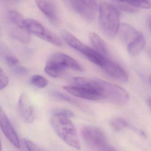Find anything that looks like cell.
I'll list each match as a JSON object with an SVG mask.
<instances>
[{
	"instance_id": "52a82bcc",
	"label": "cell",
	"mask_w": 151,
	"mask_h": 151,
	"mask_svg": "<svg viewBox=\"0 0 151 151\" xmlns=\"http://www.w3.org/2000/svg\"><path fill=\"white\" fill-rule=\"evenodd\" d=\"M66 55L57 52L51 55L47 61L45 72L50 77H59L67 69Z\"/></svg>"
},
{
	"instance_id": "30bf717a",
	"label": "cell",
	"mask_w": 151,
	"mask_h": 151,
	"mask_svg": "<svg viewBox=\"0 0 151 151\" xmlns=\"http://www.w3.org/2000/svg\"><path fill=\"white\" fill-rule=\"evenodd\" d=\"M19 116L24 122L32 123L35 118V110L30 99L25 94L20 95L18 103Z\"/></svg>"
},
{
	"instance_id": "8992f818",
	"label": "cell",
	"mask_w": 151,
	"mask_h": 151,
	"mask_svg": "<svg viewBox=\"0 0 151 151\" xmlns=\"http://www.w3.org/2000/svg\"><path fill=\"white\" fill-rule=\"evenodd\" d=\"M25 24L27 29L31 34L57 47H62L63 45L58 37L37 20L33 19H26Z\"/></svg>"
},
{
	"instance_id": "5bb4252c",
	"label": "cell",
	"mask_w": 151,
	"mask_h": 151,
	"mask_svg": "<svg viewBox=\"0 0 151 151\" xmlns=\"http://www.w3.org/2000/svg\"><path fill=\"white\" fill-rule=\"evenodd\" d=\"M118 33L122 41L128 45L141 33L132 26L126 23H122L120 25Z\"/></svg>"
},
{
	"instance_id": "8fae6325",
	"label": "cell",
	"mask_w": 151,
	"mask_h": 151,
	"mask_svg": "<svg viewBox=\"0 0 151 151\" xmlns=\"http://www.w3.org/2000/svg\"><path fill=\"white\" fill-rule=\"evenodd\" d=\"M0 128L6 138L12 145L17 149H20V142L17 134L2 110L0 112Z\"/></svg>"
},
{
	"instance_id": "603a6c76",
	"label": "cell",
	"mask_w": 151,
	"mask_h": 151,
	"mask_svg": "<svg viewBox=\"0 0 151 151\" xmlns=\"http://www.w3.org/2000/svg\"><path fill=\"white\" fill-rule=\"evenodd\" d=\"M52 113L53 115L65 116L70 118H73L74 116V113L71 111L62 108L54 109L52 111Z\"/></svg>"
},
{
	"instance_id": "f546056e",
	"label": "cell",
	"mask_w": 151,
	"mask_h": 151,
	"mask_svg": "<svg viewBox=\"0 0 151 151\" xmlns=\"http://www.w3.org/2000/svg\"><path fill=\"white\" fill-rule=\"evenodd\" d=\"M147 54H148V56L149 58L151 60V47H149L147 50Z\"/></svg>"
},
{
	"instance_id": "d6a6232c",
	"label": "cell",
	"mask_w": 151,
	"mask_h": 151,
	"mask_svg": "<svg viewBox=\"0 0 151 151\" xmlns=\"http://www.w3.org/2000/svg\"><path fill=\"white\" fill-rule=\"evenodd\" d=\"M2 35V31L1 27L0 26V37Z\"/></svg>"
},
{
	"instance_id": "ac0fdd59",
	"label": "cell",
	"mask_w": 151,
	"mask_h": 151,
	"mask_svg": "<svg viewBox=\"0 0 151 151\" xmlns=\"http://www.w3.org/2000/svg\"><path fill=\"white\" fill-rule=\"evenodd\" d=\"M12 36L24 43H28L32 39L31 33L27 28H19L16 27L12 32Z\"/></svg>"
},
{
	"instance_id": "7c38bea8",
	"label": "cell",
	"mask_w": 151,
	"mask_h": 151,
	"mask_svg": "<svg viewBox=\"0 0 151 151\" xmlns=\"http://www.w3.org/2000/svg\"><path fill=\"white\" fill-rule=\"evenodd\" d=\"M101 67L108 76L122 83L127 82L128 77L127 73L117 64L108 59Z\"/></svg>"
},
{
	"instance_id": "277c9868",
	"label": "cell",
	"mask_w": 151,
	"mask_h": 151,
	"mask_svg": "<svg viewBox=\"0 0 151 151\" xmlns=\"http://www.w3.org/2000/svg\"><path fill=\"white\" fill-rule=\"evenodd\" d=\"M63 37L69 46L81 53L89 61L99 66L102 67L108 59L95 49L83 43L70 33L64 32Z\"/></svg>"
},
{
	"instance_id": "44dd1931",
	"label": "cell",
	"mask_w": 151,
	"mask_h": 151,
	"mask_svg": "<svg viewBox=\"0 0 151 151\" xmlns=\"http://www.w3.org/2000/svg\"><path fill=\"white\" fill-rule=\"evenodd\" d=\"M111 125L114 130L119 132L126 128L129 127L128 122L121 118H117L111 121Z\"/></svg>"
},
{
	"instance_id": "3957f363",
	"label": "cell",
	"mask_w": 151,
	"mask_h": 151,
	"mask_svg": "<svg viewBox=\"0 0 151 151\" xmlns=\"http://www.w3.org/2000/svg\"><path fill=\"white\" fill-rule=\"evenodd\" d=\"M83 139L89 148L96 151H114L103 130L94 126H86L81 130Z\"/></svg>"
},
{
	"instance_id": "4fadbf2b",
	"label": "cell",
	"mask_w": 151,
	"mask_h": 151,
	"mask_svg": "<svg viewBox=\"0 0 151 151\" xmlns=\"http://www.w3.org/2000/svg\"><path fill=\"white\" fill-rule=\"evenodd\" d=\"M66 2L82 17L88 20L94 19L96 12L88 7L82 0H66Z\"/></svg>"
},
{
	"instance_id": "f1b7e54d",
	"label": "cell",
	"mask_w": 151,
	"mask_h": 151,
	"mask_svg": "<svg viewBox=\"0 0 151 151\" xmlns=\"http://www.w3.org/2000/svg\"><path fill=\"white\" fill-rule=\"evenodd\" d=\"M13 68V72L14 73L19 76H24L27 74L28 70L26 67L22 66L17 65Z\"/></svg>"
},
{
	"instance_id": "e0dca14e",
	"label": "cell",
	"mask_w": 151,
	"mask_h": 151,
	"mask_svg": "<svg viewBox=\"0 0 151 151\" xmlns=\"http://www.w3.org/2000/svg\"><path fill=\"white\" fill-rule=\"evenodd\" d=\"M145 45V41L143 35L140 34L134 41L127 45L129 53L131 56H137L144 49Z\"/></svg>"
},
{
	"instance_id": "d4e9b609",
	"label": "cell",
	"mask_w": 151,
	"mask_h": 151,
	"mask_svg": "<svg viewBox=\"0 0 151 151\" xmlns=\"http://www.w3.org/2000/svg\"><path fill=\"white\" fill-rule=\"evenodd\" d=\"M9 79L4 70L0 67V90L5 88L9 84Z\"/></svg>"
},
{
	"instance_id": "83f0119b",
	"label": "cell",
	"mask_w": 151,
	"mask_h": 151,
	"mask_svg": "<svg viewBox=\"0 0 151 151\" xmlns=\"http://www.w3.org/2000/svg\"><path fill=\"white\" fill-rule=\"evenodd\" d=\"M6 62L9 66L13 67L18 65L19 60L16 57L12 55H7L5 58Z\"/></svg>"
},
{
	"instance_id": "7a4b0ae2",
	"label": "cell",
	"mask_w": 151,
	"mask_h": 151,
	"mask_svg": "<svg viewBox=\"0 0 151 151\" xmlns=\"http://www.w3.org/2000/svg\"><path fill=\"white\" fill-rule=\"evenodd\" d=\"M99 22L104 34L110 39L114 38L118 33L120 25V15L113 5L102 2L99 8Z\"/></svg>"
},
{
	"instance_id": "484cf974",
	"label": "cell",
	"mask_w": 151,
	"mask_h": 151,
	"mask_svg": "<svg viewBox=\"0 0 151 151\" xmlns=\"http://www.w3.org/2000/svg\"><path fill=\"white\" fill-rule=\"evenodd\" d=\"M88 7H89L94 11L98 10L99 9L100 6V0H82Z\"/></svg>"
},
{
	"instance_id": "4dcf8cb0",
	"label": "cell",
	"mask_w": 151,
	"mask_h": 151,
	"mask_svg": "<svg viewBox=\"0 0 151 151\" xmlns=\"http://www.w3.org/2000/svg\"><path fill=\"white\" fill-rule=\"evenodd\" d=\"M147 104H148V106L150 107L151 111V98H149L147 101Z\"/></svg>"
},
{
	"instance_id": "1f68e13d",
	"label": "cell",
	"mask_w": 151,
	"mask_h": 151,
	"mask_svg": "<svg viewBox=\"0 0 151 151\" xmlns=\"http://www.w3.org/2000/svg\"><path fill=\"white\" fill-rule=\"evenodd\" d=\"M4 1L8 2L14 3L17 1L19 0H4Z\"/></svg>"
},
{
	"instance_id": "cb8c5ba5",
	"label": "cell",
	"mask_w": 151,
	"mask_h": 151,
	"mask_svg": "<svg viewBox=\"0 0 151 151\" xmlns=\"http://www.w3.org/2000/svg\"><path fill=\"white\" fill-rule=\"evenodd\" d=\"M51 95L57 98L63 100V101L69 102V103H71L76 105H78V103L74 99H72L70 97L66 95L63 93H60V92H58V91H53L51 93Z\"/></svg>"
},
{
	"instance_id": "8d00e7d4",
	"label": "cell",
	"mask_w": 151,
	"mask_h": 151,
	"mask_svg": "<svg viewBox=\"0 0 151 151\" xmlns=\"http://www.w3.org/2000/svg\"></svg>"
},
{
	"instance_id": "2e32d148",
	"label": "cell",
	"mask_w": 151,
	"mask_h": 151,
	"mask_svg": "<svg viewBox=\"0 0 151 151\" xmlns=\"http://www.w3.org/2000/svg\"><path fill=\"white\" fill-rule=\"evenodd\" d=\"M91 42L96 51L107 58L108 51L105 43L102 38L97 34L91 33L89 35Z\"/></svg>"
},
{
	"instance_id": "d6986e66",
	"label": "cell",
	"mask_w": 151,
	"mask_h": 151,
	"mask_svg": "<svg viewBox=\"0 0 151 151\" xmlns=\"http://www.w3.org/2000/svg\"><path fill=\"white\" fill-rule=\"evenodd\" d=\"M117 4H127L136 8L149 9L151 4L148 0H113Z\"/></svg>"
},
{
	"instance_id": "836d02e7",
	"label": "cell",
	"mask_w": 151,
	"mask_h": 151,
	"mask_svg": "<svg viewBox=\"0 0 151 151\" xmlns=\"http://www.w3.org/2000/svg\"><path fill=\"white\" fill-rule=\"evenodd\" d=\"M1 150H2V145L1 141H0V151Z\"/></svg>"
},
{
	"instance_id": "5b68a950",
	"label": "cell",
	"mask_w": 151,
	"mask_h": 151,
	"mask_svg": "<svg viewBox=\"0 0 151 151\" xmlns=\"http://www.w3.org/2000/svg\"><path fill=\"white\" fill-rule=\"evenodd\" d=\"M101 88V93L104 98L119 105H124L128 103L129 96L123 88L116 84L96 78Z\"/></svg>"
},
{
	"instance_id": "9c48e42d",
	"label": "cell",
	"mask_w": 151,
	"mask_h": 151,
	"mask_svg": "<svg viewBox=\"0 0 151 151\" xmlns=\"http://www.w3.org/2000/svg\"><path fill=\"white\" fill-rule=\"evenodd\" d=\"M40 10L55 25L59 23V14L56 0H35Z\"/></svg>"
},
{
	"instance_id": "ffe728a7",
	"label": "cell",
	"mask_w": 151,
	"mask_h": 151,
	"mask_svg": "<svg viewBox=\"0 0 151 151\" xmlns=\"http://www.w3.org/2000/svg\"><path fill=\"white\" fill-rule=\"evenodd\" d=\"M9 17L12 23L17 27L26 28L25 24V19L18 12L11 10L9 12Z\"/></svg>"
},
{
	"instance_id": "e575fe53",
	"label": "cell",
	"mask_w": 151,
	"mask_h": 151,
	"mask_svg": "<svg viewBox=\"0 0 151 151\" xmlns=\"http://www.w3.org/2000/svg\"><path fill=\"white\" fill-rule=\"evenodd\" d=\"M149 79H150V83L151 84V75L150 76V78H149Z\"/></svg>"
},
{
	"instance_id": "d590c367",
	"label": "cell",
	"mask_w": 151,
	"mask_h": 151,
	"mask_svg": "<svg viewBox=\"0 0 151 151\" xmlns=\"http://www.w3.org/2000/svg\"><path fill=\"white\" fill-rule=\"evenodd\" d=\"M2 111L1 109V108H0V112H1V111Z\"/></svg>"
},
{
	"instance_id": "9a60e30c",
	"label": "cell",
	"mask_w": 151,
	"mask_h": 151,
	"mask_svg": "<svg viewBox=\"0 0 151 151\" xmlns=\"http://www.w3.org/2000/svg\"><path fill=\"white\" fill-rule=\"evenodd\" d=\"M72 82L73 85L88 88L102 94L101 87L96 79H91L85 77H75L73 79Z\"/></svg>"
},
{
	"instance_id": "6da1fadb",
	"label": "cell",
	"mask_w": 151,
	"mask_h": 151,
	"mask_svg": "<svg viewBox=\"0 0 151 151\" xmlns=\"http://www.w3.org/2000/svg\"><path fill=\"white\" fill-rule=\"evenodd\" d=\"M70 118L65 116L53 115L50 124L59 138L65 143L76 150L81 149L75 127Z\"/></svg>"
},
{
	"instance_id": "7402d4cb",
	"label": "cell",
	"mask_w": 151,
	"mask_h": 151,
	"mask_svg": "<svg viewBox=\"0 0 151 151\" xmlns=\"http://www.w3.org/2000/svg\"><path fill=\"white\" fill-rule=\"evenodd\" d=\"M32 85L36 87L43 88L47 87L48 84L47 80L43 76L39 74L33 75L31 79Z\"/></svg>"
},
{
	"instance_id": "ba28073f",
	"label": "cell",
	"mask_w": 151,
	"mask_h": 151,
	"mask_svg": "<svg viewBox=\"0 0 151 151\" xmlns=\"http://www.w3.org/2000/svg\"><path fill=\"white\" fill-rule=\"evenodd\" d=\"M63 89L76 97L89 100H99L104 98L102 94L88 88L72 85L65 86Z\"/></svg>"
},
{
	"instance_id": "4316f807",
	"label": "cell",
	"mask_w": 151,
	"mask_h": 151,
	"mask_svg": "<svg viewBox=\"0 0 151 151\" xmlns=\"http://www.w3.org/2000/svg\"><path fill=\"white\" fill-rule=\"evenodd\" d=\"M24 142L26 147L28 150L32 151L43 150L41 149L39 146L35 144L33 142H32L28 139H24Z\"/></svg>"
}]
</instances>
